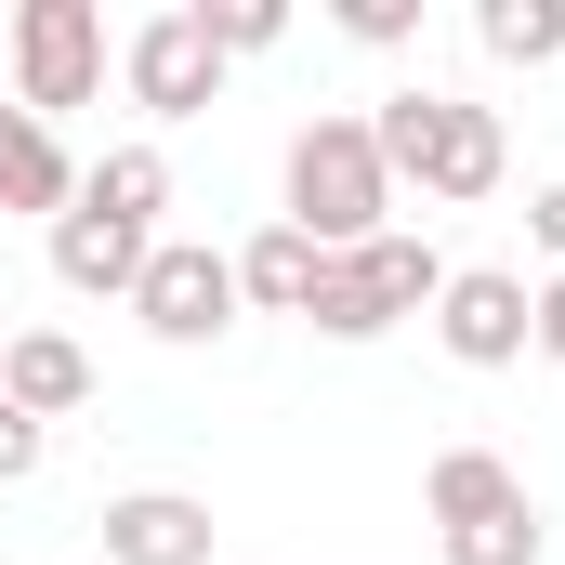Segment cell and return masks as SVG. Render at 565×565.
Masks as SVG:
<instances>
[{
    "label": "cell",
    "mask_w": 565,
    "mask_h": 565,
    "mask_svg": "<svg viewBox=\"0 0 565 565\" xmlns=\"http://www.w3.org/2000/svg\"><path fill=\"white\" fill-rule=\"evenodd\" d=\"M369 145H382V171H395V184H422V198H447V211L500 198V171H513L500 106H460V93H434V79L382 93V106H369Z\"/></svg>",
    "instance_id": "1"
},
{
    "label": "cell",
    "mask_w": 565,
    "mask_h": 565,
    "mask_svg": "<svg viewBox=\"0 0 565 565\" xmlns=\"http://www.w3.org/2000/svg\"><path fill=\"white\" fill-rule=\"evenodd\" d=\"M382 211H395V171H382L369 119H355V106H316V119L289 132V224H302L316 250H369Z\"/></svg>",
    "instance_id": "2"
},
{
    "label": "cell",
    "mask_w": 565,
    "mask_h": 565,
    "mask_svg": "<svg viewBox=\"0 0 565 565\" xmlns=\"http://www.w3.org/2000/svg\"><path fill=\"white\" fill-rule=\"evenodd\" d=\"M434 289H447V264H434L422 237H369V250H329L316 264V302H302V329H329V342H382V329H408V316H434Z\"/></svg>",
    "instance_id": "3"
},
{
    "label": "cell",
    "mask_w": 565,
    "mask_h": 565,
    "mask_svg": "<svg viewBox=\"0 0 565 565\" xmlns=\"http://www.w3.org/2000/svg\"><path fill=\"white\" fill-rule=\"evenodd\" d=\"M0 40H13V106H26V119L106 93V13H93V0H13Z\"/></svg>",
    "instance_id": "4"
},
{
    "label": "cell",
    "mask_w": 565,
    "mask_h": 565,
    "mask_svg": "<svg viewBox=\"0 0 565 565\" xmlns=\"http://www.w3.org/2000/svg\"><path fill=\"white\" fill-rule=\"evenodd\" d=\"M132 316L158 342H224L237 329V250H211V237H158L132 277Z\"/></svg>",
    "instance_id": "5"
},
{
    "label": "cell",
    "mask_w": 565,
    "mask_h": 565,
    "mask_svg": "<svg viewBox=\"0 0 565 565\" xmlns=\"http://www.w3.org/2000/svg\"><path fill=\"white\" fill-rule=\"evenodd\" d=\"M119 79H132L145 119H198L211 93H224V53H211V26H198V0H171V13H145L132 40H119Z\"/></svg>",
    "instance_id": "6"
},
{
    "label": "cell",
    "mask_w": 565,
    "mask_h": 565,
    "mask_svg": "<svg viewBox=\"0 0 565 565\" xmlns=\"http://www.w3.org/2000/svg\"><path fill=\"white\" fill-rule=\"evenodd\" d=\"M434 342H447L460 369H513V355H526V277H513V264H447Z\"/></svg>",
    "instance_id": "7"
},
{
    "label": "cell",
    "mask_w": 565,
    "mask_h": 565,
    "mask_svg": "<svg viewBox=\"0 0 565 565\" xmlns=\"http://www.w3.org/2000/svg\"><path fill=\"white\" fill-rule=\"evenodd\" d=\"M106 565H211V500H184V487L106 500Z\"/></svg>",
    "instance_id": "8"
},
{
    "label": "cell",
    "mask_w": 565,
    "mask_h": 565,
    "mask_svg": "<svg viewBox=\"0 0 565 565\" xmlns=\"http://www.w3.org/2000/svg\"><path fill=\"white\" fill-rule=\"evenodd\" d=\"M0 408H26V422L53 434L66 408H93V355H79L66 329H13V342H0Z\"/></svg>",
    "instance_id": "9"
},
{
    "label": "cell",
    "mask_w": 565,
    "mask_h": 565,
    "mask_svg": "<svg viewBox=\"0 0 565 565\" xmlns=\"http://www.w3.org/2000/svg\"><path fill=\"white\" fill-rule=\"evenodd\" d=\"M145 224H119V211H66L53 224V277L66 289H93V302H132V277H145Z\"/></svg>",
    "instance_id": "10"
},
{
    "label": "cell",
    "mask_w": 565,
    "mask_h": 565,
    "mask_svg": "<svg viewBox=\"0 0 565 565\" xmlns=\"http://www.w3.org/2000/svg\"><path fill=\"white\" fill-rule=\"evenodd\" d=\"M0 211H79V158L53 145V119H26V106H0Z\"/></svg>",
    "instance_id": "11"
},
{
    "label": "cell",
    "mask_w": 565,
    "mask_h": 565,
    "mask_svg": "<svg viewBox=\"0 0 565 565\" xmlns=\"http://www.w3.org/2000/svg\"><path fill=\"white\" fill-rule=\"evenodd\" d=\"M422 500H434V526H487V513L526 500V473H513L500 447H447V460L422 473Z\"/></svg>",
    "instance_id": "12"
},
{
    "label": "cell",
    "mask_w": 565,
    "mask_h": 565,
    "mask_svg": "<svg viewBox=\"0 0 565 565\" xmlns=\"http://www.w3.org/2000/svg\"><path fill=\"white\" fill-rule=\"evenodd\" d=\"M316 264H329V250H316L302 224H264V237L237 250V302H264V316H302V302H316Z\"/></svg>",
    "instance_id": "13"
},
{
    "label": "cell",
    "mask_w": 565,
    "mask_h": 565,
    "mask_svg": "<svg viewBox=\"0 0 565 565\" xmlns=\"http://www.w3.org/2000/svg\"><path fill=\"white\" fill-rule=\"evenodd\" d=\"M79 211H119V224L158 237V211H171V158H158V145H106V158L79 171Z\"/></svg>",
    "instance_id": "14"
},
{
    "label": "cell",
    "mask_w": 565,
    "mask_h": 565,
    "mask_svg": "<svg viewBox=\"0 0 565 565\" xmlns=\"http://www.w3.org/2000/svg\"><path fill=\"white\" fill-rule=\"evenodd\" d=\"M473 40L500 66H553L565 53V0H473Z\"/></svg>",
    "instance_id": "15"
},
{
    "label": "cell",
    "mask_w": 565,
    "mask_h": 565,
    "mask_svg": "<svg viewBox=\"0 0 565 565\" xmlns=\"http://www.w3.org/2000/svg\"><path fill=\"white\" fill-rule=\"evenodd\" d=\"M447 565H540V500H513L487 526H447Z\"/></svg>",
    "instance_id": "16"
},
{
    "label": "cell",
    "mask_w": 565,
    "mask_h": 565,
    "mask_svg": "<svg viewBox=\"0 0 565 565\" xmlns=\"http://www.w3.org/2000/svg\"><path fill=\"white\" fill-rule=\"evenodd\" d=\"M198 26H211V53H224V66H237V53H277V40H289V13H277V0H198Z\"/></svg>",
    "instance_id": "17"
},
{
    "label": "cell",
    "mask_w": 565,
    "mask_h": 565,
    "mask_svg": "<svg viewBox=\"0 0 565 565\" xmlns=\"http://www.w3.org/2000/svg\"><path fill=\"white\" fill-rule=\"evenodd\" d=\"M422 26V0H342V40H369V53H395Z\"/></svg>",
    "instance_id": "18"
},
{
    "label": "cell",
    "mask_w": 565,
    "mask_h": 565,
    "mask_svg": "<svg viewBox=\"0 0 565 565\" xmlns=\"http://www.w3.org/2000/svg\"><path fill=\"white\" fill-rule=\"evenodd\" d=\"M40 460H53V434L26 422V408H0V487H26V473H40Z\"/></svg>",
    "instance_id": "19"
},
{
    "label": "cell",
    "mask_w": 565,
    "mask_h": 565,
    "mask_svg": "<svg viewBox=\"0 0 565 565\" xmlns=\"http://www.w3.org/2000/svg\"><path fill=\"white\" fill-rule=\"evenodd\" d=\"M526 355H553V369H565V277L526 289Z\"/></svg>",
    "instance_id": "20"
},
{
    "label": "cell",
    "mask_w": 565,
    "mask_h": 565,
    "mask_svg": "<svg viewBox=\"0 0 565 565\" xmlns=\"http://www.w3.org/2000/svg\"><path fill=\"white\" fill-rule=\"evenodd\" d=\"M526 237L553 250V277H565V184H540V198H526Z\"/></svg>",
    "instance_id": "21"
},
{
    "label": "cell",
    "mask_w": 565,
    "mask_h": 565,
    "mask_svg": "<svg viewBox=\"0 0 565 565\" xmlns=\"http://www.w3.org/2000/svg\"><path fill=\"white\" fill-rule=\"evenodd\" d=\"M0 342H13V329H0Z\"/></svg>",
    "instance_id": "22"
}]
</instances>
